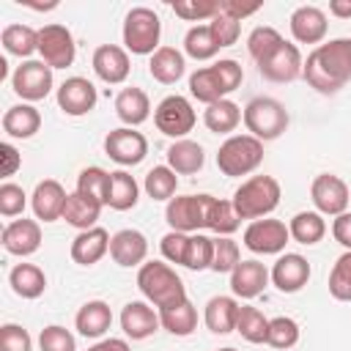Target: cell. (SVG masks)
<instances>
[{"label": "cell", "instance_id": "cell-19", "mask_svg": "<svg viewBox=\"0 0 351 351\" xmlns=\"http://www.w3.org/2000/svg\"><path fill=\"white\" fill-rule=\"evenodd\" d=\"M66 197H69V192L63 189L60 181H55V178L38 181L36 189H33V195H30V206H33L36 219H41V222H55V219H60V217H63Z\"/></svg>", "mask_w": 351, "mask_h": 351}, {"label": "cell", "instance_id": "cell-46", "mask_svg": "<svg viewBox=\"0 0 351 351\" xmlns=\"http://www.w3.org/2000/svg\"><path fill=\"white\" fill-rule=\"evenodd\" d=\"M211 261H214V239H208L203 233H192L184 266L192 271H203V269H211Z\"/></svg>", "mask_w": 351, "mask_h": 351}, {"label": "cell", "instance_id": "cell-51", "mask_svg": "<svg viewBox=\"0 0 351 351\" xmlns=\"http://www.w3.org/2000/svg\"><path fill=\"white\" fill-rule=\"evenodd\" d=\"M189 236H192V233H178V230L165 233L162 241H159V250H162L165 261L184 266V263H186V252H189Z\"/></svg>", "mask_w": 351, "mask_h": 351}, {"label": "cell", "instance_id": "cell-21", "mask_svg": "<svg viewBox=\"0 0 351 351\" xmlns=\"http://www.w3.org/2000/svg\"><path fill=\"white\" fill-rule=\"evenodd\" d=\"M3 247L11 255L27 258L41 247V225L36 219H14L3 228Z\"/></svg>", "mask_w": 351, "mask_h": 351}, {"label": "cell", "instance_id": "cell-13", "mask_svg": "<svg viewBox=\"0 0 351 351\" xmlns=\"http://www.w3.org/2000/svg\"><path fill=\"white\" fill-rule=\"evenodd\" d=\"M11 88L25 101H41L52 90V69L44 60H25L11 74Z\"/></svg>", "mask_w": 351, "mask_h": 351}, {"label": "cell", "instance_id": "cell-1", "mask_svg": "<svg viewBox=\"0 0 351 351\" xmlns=\"http://www.w3.org/2000/svg\"><path fill=\"white\" fill-rule=\"evenodd\" d=\"M302 77L318 93H337L351 80V38H332L318 44L307 55Z\"/></svg>", "mask_w": 351, "mask_h": 351}, {"label": "cell", "instance_id": "cell-6", "mask_svg": "<svg viewBox=\"0 0 351 351\" xmlns=\"http://www.w3.org/2000/svg\"><path fill=\"white\" fill-rule=\"evenodd\" d=\"M241 121L255 140L266 143V140H277L288 129V110L271 96H255L252 101H247Z\"/></svg>", "mask_w": 351, "mask_h": 351}, {"label": "cell", "instance_id": "cell-39", "mask_svg": "<svg viewBox=\"0 0 351 351\" xmlns=\"http://www.w3.org/2000/svg\"><path fill=\"white\" fill-rule=\"evenodd\" d=\"M143 189L151 200H173V195L178 189V173L170 170L167 165H156L145 173Z\"/></svg>", "mask_w": 351, "mask_h": 351}, {"label": "cell", "instance_id": "cell-11", "mask_svg": "<svg viewBox=\"0 0 351 351\" xmlns=\"http://www.w3.org/2000/svg\"><path fill=\"white\" fill-rule=\"evenodd\" d=\"M302 66H304V60H302L299 47L285 38L269 55H263L258 60V71L269 82H293L296 77H302Z\"/></svg>", "mask_w": 351, "mask_h": 351}, {"label": "cell", "instance_id": "cell-36", "mask_svg": "<svg viewBox=\"0 0 351 351\" xmlns=\"http://www.w3.org/2000/svg\"><path fill=\"white\" fill-rule=\"evenodd\" d=\"M159 321L170 335L186 337V335H192L197 329V310H195V304L189 299H184V302H178L173 307L159 310Z\"/></svg>", "mask_w": 351, "mask_h": 351}, {"label": "cell", "instance_id": "cell-35", "mask_svg": "<svg viewBox=\"0 0 351 351\" xmlns=\"http://www.w3.org/2000/svg\"><path fill=\"white\" fill-rule=\"evenodd\" d=\"M241 112H244V110H241L236 101L219 99V101H214V104H208V107L203 110V123H206V129L214 132V134H230V132L241 123Z\"/></svg>", "mask_w": 351, "mask_h": 351}, {"label": "cell", "instance_id": "cell-37", "mask_svg": "<svg viewBox=\"0 0 351 351\" xmlns=\"http://www.w3.org/2000/svg\"><path fill=\"white\" fill-rule=\"evenodd\" d=\"M0 41L3 49L16 58H30L33 52H38V30H33L30 25H5Z\"/></svg>", "mask_w": 351, "mask_h": 351}, {"label": "cell", "instance_id": "cell-23", "mask_svg": "<svg viewBox=\"0 0 351 351\" xmlns=\"http://www.w3.org/2000/svg\"><path fill=\"white\" fill-rule=\"evenodd\" d=\"M159 326H162L159 313H156L148 302H129V304L121 310V329H123V335L132 337V340H145V337H151Z\"/></svg>", "mask_w": 351, "mask_h": 351}, {"label": "cell", "instance_id": "cell-20", "mask_svg": "<svg viewBox=\"0 0 351 351\" xmlns=\"http://www.w3.org/2000/svg\"><path fill=\"white\" fill-rule=\"evenodd\" d=\"M288 25H291L293 41H299V44H321L326 38V30H329L326 14L318 5H299L291 14Z\"/></svg>", "mask_w": 351, "mask_h": 351}, {"label": "cell", "instance_id": "cell-12", "mask_svg": "<svg viewBox=\"0 0 351 351\" xmlns=\"http://www.w3.org/2000/svg\"><path fill=\"white\" fill-rule=\"evenodd\" d=\"M291 241V230L285 222L263 217V219H252L244 230V247L258 252V255H277L285 250V244Z\"/></svg>", "mask_w": 351, "mask_h": 351}, {"label": "cell", "instance_id": "cell-25", "mask_svg": "<svg viewBox=\"0 0 351 351\" xmlns=\"http://www.w3.org/2000/svg\"><path fill=\"white\" fill-rule=\"evenodd\" d=\"M269 269L261 261H241L230 271V291L241 299H255L269 285Z\"/></svg>", "mask_w": 351, "mask_h": 351}, {"label": "cell", "instance_id": "cell-56", "mask_svg": "<svg viewBox=\"0 0 351 351\" xmlns=\"http://www.w3.org/2000/svg\"><path fill=\"white\" fill-rule=\"evenodd\" d=\"M219 11L241 22L244 16H250V14L261 11V3H252V5H241V3H233V0H222V3H219Z\"/></svg>", "mask_w": 351, "mask_h": 351}, {"label": "cell", "instance_id": "cell-16", "mask_svg": "<svg viewBox=\"0 0 351 351\" xmlns=\"http://www.w3.org/2000/svg\"><path fill=\"white\" fill-rule=\"evenodd\" d=\"M96 101H99V93H96L93 82L85 77H69L58 88V107L66 115H74V118L88 115L96 107Z\"/></svg>", "mask_w": 351, "mask_h": 351}, {"label": "cell", "instance_id": "cell-49", "mask_svg": "<svg viewBox=\"0 0 351 351\" xmlns=\"http://www.w3.org/2000/svg\"><path fill=\"white\" fill-rule=\"evenodd\" d=\"M208 30H211L214 41H217L219 49H222V47H233V44L239 41V36H241V22L233 19V16H228V14H222V11H217V16L208 22Z\"/></svg>", "mask_w": 351, "mask_h": 351}, {"label": "cell", "instance_id": "cell-4", "mask_svg": "<svg viewBox=\"0 0 351 351\" xmlns=\"http://www.w3.org/2000/svg\"><path fill=\"white\" fill-rule=\"evenodd\" d=\"M230 203L239 219H263L280 206V184L271 176H252L241 181Z\"/></svg>", "mask_w": 351, "mask_h": 351}, {"label": "cell", "instance_id": "cell-9", "mask_svg": "<svg viewBox=\"0 0 351 351\" xmlns=\"http://www.w3.org/2000/svg\"><path fill=\"white\" fill-rule=\"evenodd\" d=\"M195 121H197V115H195L189 99H186V96H178V93L165 96V99L156 104V110H154V123H156V129H159L162 134L173 137V140H184V137L195 129Z\"/></svg>", "mask_w": 351, "mask_h": 351}, {"label": "cell", "instance_id": "cell-45", "mask_svg": "<svg viewBox=\"0 0 351 351\" xmlns=\"http://www.w3.org/2000/svg\"><path fill=\"white\" fill-rule=\"evenodd\" d=\"M329 293L337 302H351V250H346L329 271Z\"/></svg>", "mask_w": 351, "mask_h": 351}, {"label": "cell", "instance_id": "cell-18", "mask_svg": "<svg viewBox=\"0 0 351 351\" xmlns=\"http://www.w3.org/2000/svg\"><path fill=\"white\" fill-rule=\"evenodd\" d=\"M90 66L96 71V77L107 85H121L126 77H129V55L123 47L118 44H101L93 49V58H90Z\"/></svg>", "mask_w": 351, "mask_h": 351}, {"label": "cell", "instance_id": "cell-44", "mask_svg": "<svg viewBox=\"0 0 351 351\" xmlns=\"http://www.w3.org/2000/svg\"><path fill=\"white\" fill-rule=\"evenodd\" d=\"M107 184H110V173L101 167H85L77 176V192L90 197V200H99L101 206L107 197Z\"/></svg>", "mask_w": 351, "mask_h": 351}, {"label": "cell", "instance_id": "cell-41", "mask_svg": "<svg viewBox=\"0 0 351 351\" xmlns=\"http://www.w3.org/2000/svg\"><path fill=\"white\" fill-rule=\"evenodd\" d=\"M184 52L189 58H195V60H208V58H214L219 52V44L214 41L208 25H195V27L186 30V36H184Z\"/></svg>", "mask_w": 351, "mask_h": 351}, {"label": "cell", "instance_id": "cell-59", "mask_svg": "<svg viewBox=\"0 0 351 351\" xmlns=\"http://www.w3.org/2000/svg\"><path fill=\"white\" fill-rule=\"evenodd\" d=\"M329 14L337 16V19H351V0H332Z\"/></svg>", "mask_w": 351, "mask_h": 351}, {"label": "cell", "instance_id": "cell-34", "mask_svg": "<svg viewBox=\"0 0 351 351\" xmlns=\"http://www.w3.org/2000/svg\"><path fill=\"white\" fill-rule=\"evenodd\" d=\"M8 285L22 299H38L47 291V274L36 263H16L8 274Z\"/></svg>", "mask_w": 351, "mask_h": 351}, {"label": "cell", "instance_id": "cell-30", "mask_svg": "<svg viewBox=\"0 0 351 351\" xmlns=\"http://www.w3.org/2000/svg\"><path fill=\"white\" fill-rule=\"evenodd\" d=\"M41 129V112L33 104H14L3 112V132L14 140H27Z\"/></svg>", "mask_w": 351, "mask_h": 351}, {"label": "cell", "instance_id": "cell-5", "mask_svg": "<svg viewBox=\"0 0 351 351\" xmlns=\"http://www.w3.org/2000/svg\"><path fill=\"white\" fill-rule=\"evenodd\" d=\"M263 162V143L252 134H230L217 151V167L228 178H241Z\"/></svg>", "mask_w": 351, "mask_h": 351}, {"label": "cell", "instance_id": "cell-29", "mask_svg": "<svg viewBox=\"0 0 351 351\" xmlns=\"http://www.w3.org/2000/svg\"><path fill=\"white\" fill-rule=\"evenodd\" d=\"M110 324H112V310L101 299L85 302L74 315V326L82 337H101L110 329Z\"/></svg>", "mask_w": 351, "mask_h": 351}, {"label": "cell", "instance_id": "cell-27", "mask_svg": "<svg viewBox=\"0 0 351 351\" xmlns=\"http://www.w3.org/2000/svg\"><path fill=\"white\" fill-rule=\"evenodd\" d=\"M115 115H118L129 129L145 123L148 115H151L148 93H145L143 88H134V85H132V88H123V90L115 96Z\"/></svg>", "mask_w": 351, "mask_h": 351}, {"label": "cell", "instance_id": "cell-24", "mask_svg": "<svg viewBox=\"0 0 351 351\" xmlns=\"http://www.w3.org/2000/svg\"><path fill=\"white\" fill-rule=\"evenodd\" d=\"M110 233L104 228H90V230H80L71 241V261L80 263V266H93L99 263L107 252H110Z\"/></svg>", "mask_w": 351, "mask_h": 351}, {"label": "cell", "instance_id": "cell-28", "mask_svg": "<svg viewBox=\"0 0 351 351\" xmlns=\"http://www.w3.org/2000/svg\"><path fill=\"white\" fill-rule=\"evenodd\" d=\"M239 302L233 296H211L203 310V321L214 335H230L239 321Z\"/></svg>", "mask_w": 351, "mask_h": 351}, {"label": "cell", "instance_id": "cell-32", "mask_svg": "<svg viewBox=\"0 0 351 351\" xmlns=\"http://www.w3.org/2000/svg\"><path fill=\"white\" fill-rule=\"evenodd\" d=\"M206 162V154H203V145L195 143V140H176L170 148H167V167L176 170L178 176H192L203 167Z\"/></svg>", "mask_w": 351, "mask_h": 351}, {"label": "cell", "instance_id": "cell-48", "mask_svg": "<svg viewBox=\"0 0 351 351\" xmlns=\"http://www.w3.org/2000/svg\"><path fill=\"white\" fill-rule=\"evenodd\" d=\"M282 41V36L274 30V27H269V25H258L250 36H247V49H250V58L258 63L263 55H269L277 44Z\"/></svg>", "mask_w": 351, "mask_h": 351}, {"label": "cell", "instance_id": "cell-17", "mask_svg": "<svg viewBox=\"0 0 351 351\" xmlns=\"http://www.w3.org/2000/svg\"><path fill=\"white\" fill-rule=\"evenodd\" d=\"M269 277H271V282H274L277 291H282V293H296V291H302V288L307 285V280H310V263H307V258L299 255V252H285V255H280V258L274 261Z\"/></svg>", "mask_w": 351, "mask_h": 351}, {"label": "cell", "instance_id": "cell-15", "mask_svg": "<svg viewBox=\"0 0 351 351\" xmlns=\"http://www.w3.org/2000/svg\"><path fill=\"white\" fill-rule=\"evenodd\" d=\"M104 151L112 162H118L121 167H134L145 159L148 154V140L143 137V132L137 129H129V126H121V129H112L107 137H104Z\"/></svg>", "mask_w": 351, "mask_h": 351}, {"label": "cell", "instance_id": "cell-42", "mask_svg": "<svg viewBox=\"0 0 351 351\" xmlns=\"http://www.w3.org/2000/svg\"><path fill=\"white\" fill-rule=\"evenodd\" d=\"M239 214H236V208H233V203L230 200H219V197H214L211 200V208H208V230H214L217 236H230L233 230H239Z\"/></svg>", "mask_w": 351, "mask_h": 351}, {"label": "cell", "instance_id": "cell-7", "mask_svg": "<svg viewBox=\"0 0 351 351\" xmlns=\"http://www.w3.org/2000/svg\"><path fill=\"white\" fill-rule=\"evenodd\" d=\"M162 22L154 8L137 5L123 19V44L132 55H154L159 49Z\"/></svg>", "mask_w": 351, "mask_h": 351}, {"label": "cell", "instance_id": "cell-53", "mask_svg": "<svg viewBox=\"0 0 351 351\" xmlns=\"http://www.w3.org/2000/svg\"><path fill=\"white\" fill-rule=\"evenodd\" d=\"M25 206H27L25 189H22L19 184L5 181V184L0 186V214H3V217H19V214L25 211Z\"/></svg>", "mask_w": 351, "mask_h": 351}, {"label": "cell", "instance_id": "cell-10", "mask_svg": "<svg viewBox=\"0 0 351 351\" xmlns=\"http://www.w3.org/2000/svg\"><path fill=\"white\" fill-rule=\"evenodd\" d=\"M38 55L49 69H69L77 58L74 36L66 25L49 22L38 30Z\"/></svg>", "mask_w": 351, "mask_h": 351}, {"label": "cell", "instance_id": "cell-57", "mask_svg": "<svg viewBox=\"0 0 351 351\" xmlns=\"http://www.w3.org/2000/svg\"><path fill=\"white\" fill-rule=\"evenodd\" d=\"M0 156H3V176H5V178L14 176V173L19 170V165H22L19 151H16L11 143H3V145H0Z\"/></svg>", "mask_w": 351, "mask_h": 351}, {"label": "cell", "instance_id": "cell-31", "mask_svg": "<svg viewBox=\"0 0 351 351\" xmlns=\"http://www.w3.org/2000/svg\"><path fill=\"white\" fill-rule=\"evenodd\" d=\"M137 200H140V186H137L134 176L126 173V170H112L110 184H107L104 206H110L115 211H129V208L137 206Z\"/></svg>", "mask_w": 351, "mask_h": 351}, {"label": "cell", "instance_id": "cell-47", "mask_svg": "<svg viewBox=\"0 0 351 351\" xmlns=\"http://www.w3.org/2000/svg\"><path fill=\"white\" fill-rule=\"evenodd\" d=\"M241 263V252L239 244L230 236H217L214 239V261H211V271L222 274V271H233Z\"/></svg>", "mask_w": 351, "mask_h": 351}, {"label": "cell", "instance_id": "cell-55", "mask_svg": "<svg viewBox=\"0 0 351 351\" xmlns=\"http://www.w3.org/2000/svg\"><path fill=\"white\" fill-rule=\"evenodd\" d=\"M332 236L340 247L351 250V211H343L332 219Z\"/></svg>", "mask_w": 351, "mask_h": 351}, {"label": "cell", "instance_id": "cell-26", "mask_svg": "<svg viewBox=\"0 0 351 351\" xmlns=\"http://www.w3.org/2000/svg\"><path fill=\"white\" fill-rule=\"evenodd\" d=\"M186 71V60L184 52H178L176 47H159L151 60H148V74L162 82V85H176Z\"/></svg>", "mask_w": 351, "mask_h": 351}, {"label": "cell", "instance_id": "cell-8", "mask_svg": "<svg viewBox=\"0 0 351 351\" xmlns=\"http://www.w3.org/2000/svg\"><path fill=\"white\" fill-rule=\"evenodd\" d=\"M211 195H181L167 200L165 219L170 230L178 233H197L200 228L208 225V208H211Z\"/></svg>", "mask_w": 351, "mask_h": 351}, {"label": "cell", "instance_id": "cell-52", "mask_svg": "<svg viewBox=\"0 0 351 351\" xmlns=\"http://www.w3.org/2000/svg\"><path fill=\"white\" fill-rule=\"evenodd\" d=\"M219 11V3H197V0H176L173 14L186 19V22H200V19H214Z\"/></svg>", "mask_w": 351, "mask_h": 351}, {"label": "cell", "instance_id": "cell-3", "mask_svg": "<svg viewBox=\"0 0 351 351\" xmlns=\"http://www.w3.org/2000/svg\"><path fill=\"white\" fill-rule=\"evenodd\" d=\"M137 288L159 310L173 307V304H178V302L186 299L184 280L176 274V269H170L162 261H148V263L140 266V271H137Z\"/></svg>", "mask_w": 351, "mask_h": 351}, {"label": "cell", "instance_id": "cell-58", "mask_svg": "<svg viewBox=\"0 0 351 351\" xmlns=\"http://www.w3.org/2000/svg\"><path fill=\"white\" fill-rule=\"evenodd\" d=\"M88 351H132V348H129V343L121 340V337H107V340H99L96 346H90Z\"/></svg>", "mask_w": 351, "mask_h": 351}, {"label": "cell", "instance_id": "cell-40", "mask_svg": "<svg viewBox=\"0 0 351 351\" xmlns=\"http://www.w3.org/2000/svg\"><path fill=\"white\" fill-rule=\"evenodd\" d=\"M236 332L247 340V343H266V332H269V318L258 310V307H239V321H236Z\"/></svg>", "mask_w": 351, "mask_h": 351}, {"label": "cell", "instance_id": "cell-50", "mask_svg": "<svg viewBox=\"0 0 351 351\" xmlns=\"http://www.w3.org/2000/svg\"><path fill=\"white\" fill-rule=\"evenodd\" d=\"M38 348L41 351H77V343H74V335L66 329V326H44L41 335H38Z\"/></svg>", "mask_w": 351, "mask_h": 351}, {"label": "cell", "instance_id": "cell-2", "mask_svg": "<svg viewBox=\"0 0 351 351\" xmlns=\"http://www.w3.org/2000/svg\"><path fill=\"white\" fill-rule=\"evenodd\" d=\"M241 82H244V69L236 60L222 58L214 66H203L189 77V93L192 99L208 107L219 99H228V93H233Z\"/></svg>", "mask_w": 351, "mask_h": 351}, {"label": "cell", "instance_id": "cell-60", "mask_svg": "<svg viewBox=\"0 0 351 351\" xmlns=\"http://www.w3.org/2000/svg\"><path fill=\"white\" fill-rule=\"evenodd\" d=\"M217 351H236V348H217Z\"/></svg>", "mask_w": 351, "mask_h": 351}, {"label": "cell", "instance_id": "cell-14", "mask_svg": "<svg viewBox=\"0 0 351 351\" xmlns=\"http://www.w3.org/2000/svg\"><path fill=\"white\" fill-rule=\"evenodd\" d=\"M310 197H313V206L318 214H326V217H337L348 208V186L340 176L335 173H321L313 178L310 184Z\"/></svg>", "mask_w": 351, "mask_h": 351}, {"label": "cell", "instance_id": "cell-54", "mask_svg": "<svg viewBox=\"0 0 351 351\" xmlns=\"http://www.w3.org/2000/svg\"><path fill=\"white\" fill-rule=\"evenodd\" d=\"M0 351H33V340L25 326L3 324L0 326Z\"/></svg>", "mask_w": 351, "mask_h": 351}, {"label": "cell", "instance_id": "cell-33", "mask_svg": "<svg viewBox=\"0 0 351 351\" xmlns=\"http://www.w3.org/2000/svg\"><path fill=\"white\" fill-rule=\"evenodd\" d=\"M99 214H101V203L99 200H90V197L80 195V192H71L66 197V206H63V217L60 219H66L77 230H90V228H96Z\"/></svg>", "mask_w": 351, "mask_h": 351}, {"label": "cell", "instance_id": "cell-22", "mask_svg": "<svg viewBox=\"0 0 351 351\" xmlns=\"http://www.w3.org/2000/svg\"><path fill=\"white\" fill-rule=\"evenodd\" d=\"M148 255V239L134 230V228H123L118 233H112L110 239V258L123 266V269H132V266H140Z\"/></svg>", "mask_w": 351, "mask_h": 351}, {"label": "cell", "instance_id": "cell-43", "mask_svg": "<svg viewBox=\"0 0 351 351\" xmlns=\"http://www.w3.org/2000/svg\"><path fill=\"white\" fill-rule=\"evenodd\" d=\"M266 343L271 348H280V351H288L299 343V324L288 315H277V318H269V332H266Z\"/></svg>", "mask_w": 351, "mask_h": 351}, {"label": "cell", "instance_id": "cell-38", "mask_svg": "<svg viewBox=\"0 0 351 351\" xmlns=\"http://www.w3.org/2000/svg\"><path fill=\"white\" fill-rule=\"evenodd\" d=\"M288 230H291L293 241L310 247V244H318L326 236V222H324V214H318V211H299L288 222Z\"/></svg>", "mask_w": 351, "mask_h": 351}]
</instances>
